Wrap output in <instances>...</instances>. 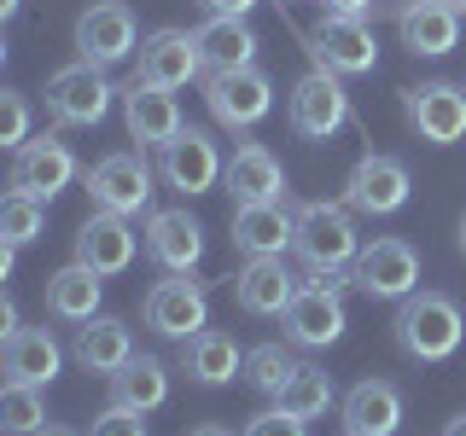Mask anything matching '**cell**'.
Here are the masks:
<instances>
[{
	"mask_svg": "<svg viewBox=\"0 0 466 436\" xmlns=\"http://www.w3.org/2000/svg\"><path fill=\"white\" fill-rule=\"evenodd\" d=\"M390 338L408 361H420V367H437V361H449L466 338V320H461V302L443 297V291H414V297H402L397 320H390Z\"/></svg>",
	"mask_w": 466,
	"mask_h": 436,
	"instance_id": "cell-1",
	"label": "cell"
},
{
	"mask_svg": "<svg viewBox=\"0 0 466 436\" xmlns=\"http://www.w3.org/2000/svg\"><path fill=\"white\" fill-rule=\"evenodd\" d=\"M291 251L303 256V268H309V273H344L350 262L361 256V239H356V215H350V203H327V198L303 203Z\"/></svg>",
	"mask_w": 466,
	"mask_h": 436,
	"instance_id": "cell-2",
	"label": "cell"
},
{
	"mask_svg": "<svg viewBox=\"0 0 466 436\" xmlns=\"http://www.w3.org/2000/svg\"><path fill=\"white\" fill-rule=\"evenodd\" d=\"M339 273H309V280L298 285V297H291V309L280 314V326H286V338L298 343V349H327V343H339L344 338V297H339Z\"/></svg>",
	"mask_w": 466,
	"mask_h": 436,
	"instance_id": "cell-3",
	"label": "cell"
},
{
	"mask_svg": "<svg viewBox=\"0 0 466 436\" xmlns=\"http://www.w3.org/2000/svg\"><path fill=\"white\" fill-rule=\"evenodd\" d=\"M350 285L373 302H402L420 291V251L408 239H373L350 262Z\"/></svg>",
	"mask_w": 466,
	"mask_h": 436,
	"instance_id": "cell-4",
	"label": "cell"
},
{
	"mask_svg": "<svg viewBox=\"0 0 466 436\" xmlns=\"http://www.w3.org/2000/svg\"><path fill=\"white\" fill-rule=\"evenodd\" d=\"M350 116H356L350 111V94H344L339 70H327V64L303 70L298 87H291V99H286V123L298 128L303 140H332Z\"/></svg>",
	"mask_w": 466,
	"mask_h": 436,
	"instance_id": "cell-5",
	"label": "cell"
},
{
	"mask_svg": "<svg viewBox=\"0 0 466 436\" xmlns=\"http://www.w3.org/2000/svg\"><path fill=\"white\" fill-rule=\"evenodd\" d=\"M204 105H210V116L222 128L245 134V128H257L262 116L274 111V82L262 76L257 64H245V70H210V76H204Z\"/></svg>",
	"mask_w": 466,
	"mask_h": 436,
	"instance_id": "cell-6",
	"label": "cell"
},
{
	"mask_svg": "<svg viewBox=\"0 0 466 436\" xmlns=\"http://www.w3.org/2000/svg\"><path fill=\"white\" fill-rule=\"evenodd\" d=\"M128 53H140V24H135V6L128 0H94V6H82L76 18V58L82 64H123Z\"/></svg>",
	"mask_w": 466,
	"mask_h": 436,
	"instance_id": "cell-7",
	"label": "cell"
},
{
	"mask_svg": "<svg viewBox=\"0 0 466 436\" xmlns=\"http://www.w3.org/2000/svg\"><path fill=\"white\" fill-rule=\"evenodd\" d=\"M140 314H146V326H152L157 338H175V343H187V338H198V332H210V297H204V285L187 280V273H169V280H157L152 291H146Z\"/></svg>",
	"mask_w": 466,
	"mask_h": 436,
	"instance_id": "cell-8",
	"label": "cell"
},
{
	"mask_svg": "<svg viewBox=\"0 0 466 436\" xmlns=\"http://www.w3.org/2000/svg\"><path fill=\"white\" fill-rule=\"evenodd\" d=\"M111 99H116V87L106 82L99 64H65V70L47 76V111H53V123H65V128L106 123Z\"/></svg>",
	"mask_w": 466,
	"mask_h": 436,
	"instance_id": "cell-9",
	"label": "cell"
},
{
	"mask_svg": "<svg viewBox=\"0 0 466 436\" xmlns=\"http://www.w3.org/2000/svg\"><path fill=\"white\" fill-rule=\"evenodd\" d=\"M82 186L94 198V210H111V215H140L152 203V169L135 152H106L82 174Z\"/></svg>",
	"mask_w": 466,
	"mask_h": 436,
	"instance_id": "cell-10",
	"label": "cell"
},
{
	"mask_svg": "<svg viewBox=\"0 0 466 436\" xmlns=\"http://www.w3.org/2000/svg\"><path fill=\"white\" fill-rule=\"evenodd\" d=\"M309 53L315 64L339 70V76H368L379 64V35L368 18H344V12H327L315 29H309Z\"/></svg>",
	"mask_w": 466,
	"mask_h": 436,
	"instance_id": "cell-11",
	"label": "cell"
},
{
	"mask_svg": "<svg viewBox=\"0 0 466 436\" xmlns=\"http://www.w3.org/2000/svg\"><path fill=\"white\" fill-rule=\"evenodd\" d=\"M402 116L426 145H455L466 134V87L461 82H420L402 94Z\"/></svg>",
	"mask_w": 466,
	"mask_h": 436,
	"instance_id": "cell-12",
	"label": "cell"
},
{
	"mask_svg": "<svg viewBox=\"0 0 466 436\" xmlns=\"http://www.w3.org/2000/svg\"><path fill=\"white\" fill-rule=\"evenodd\" d=\"M157 169H164V181L175 186L181 198H198V193H210L216 181H222V152H216V140L204 134V128L187 123L175 140L157 145Z\"/></svg>",
	"mask_w": 466,
	"mask_h": 436,
	"instance_id": "cell-13",
	"label": "cell"
},
{
	"mask_svg": "<svg viewBox=\"0 0 466 436\" xmlns=\"http://www.w3.org/2000/svg\"><path fill=\"white\" fill-rule=\"evenodd\" d=\"M76 181V152H70L58 134H35L18 145V157H12V193L24 198H41L53 203L65 186Z\"/></svg>",
	"mask_w": 466,
	"mask_h": 436,
	"instance_id": "cell-14",
	"label": "cell"
},
{
	"mask_svg": "<svg viewBox=\"0 0 466 436\" xmlns=\"http://www.w3.org/2000/svg\"><path fill=\"white\" fill-rule=\"evenodd\" d=\"M461 18L466 12L455 0H397L390 6V24H397L402 47L414 58H443L461 41Z\"/></svg>",
	"mask_w": 466,
	"mask_h": 436,
	"instance_id": "cell-15",
	"label": "cell"
},
{
	"mask_svg": "<svg viewBox=\"0 0 466 436\" xmlns=\"http://www.w3.org/2000/svg\"><path fill=\"white\" fill-rule=\"evenodd\" d=\"M408 169H402V157H390V152H368L356 169H350V181H344V203L356 215H397L402 203H408Z\"/></svg>",
	"mask_w": 466,
	"mask_h": 436,
	"instance_id": "cell-16",
	"label": "cell"
},
{
	"mask_svg": "<svg viewBox=\"0 0 466 436\" xmlns=\"http://www.w3.org/2000/svg\"><path fill=\"white\" fill-rule=\"evenodd\" d=\"M140 82H157V87H187L204 76V53H198V35L193 29H152L140 41Z\"/></svg>",
	"mask_w": 466,
	"mask_h": 436,
	"instance_id": "cell-17",
	"label": "cell"
},
{
	"mask_svg": "<svg viewBox=\"0 0 466 436\" xmlns=\"http://www.w3.org/2000/svg\"><path fill=\"white\" fill-rule=\"evenodd\" d=\"M298 297V280H291L286 256H245V268L233 273V302L245 314H262V320H280Z\"/></svg>",
	"mask_w": 466,
	"mask_h": 436,
	"instance_id": "cell-18",
	"label": "cell"
},
{
	"mask_svg": "<svg viewBox=\"0 0 466 436\" xmlns=\"http://www.w3.org/2000/svg\"><path fill=\"white\" fill-rule=\"evenodd\" d=\"M135 244H140V239H135V227H128V215H111V210H94V215L76 227V262H87L99 280L128 273Z\"/></svg>",
	"mask_w": 466,
	"mask_h": 436,
	"instance_id": "cell-19",
	"label": "cell"
},
{
	"mask_svg": "<svg viewBox=\"0 0 466 436\" xmlns=\"http://www.w3.org/2000/svg\"><path fill=\"white\" fill-rule=\"evenodd\" d=\"M123 123H128V140L140 145H164L181 134V105H175V87H157V82H128L123 87Z\"/></svg>",
	"mask_w": 466,
	"mask_h": 436,
	"instance_id": "cell-20",
	"label": "cell"
},
{
	"mask_svg": "<svg viewBox=\"0 0 466 436\" xmlns=\"http://www.w3.org/2000/svg\"><path fill=\"white\" fill-rule=\"evenodd\" d=\"M146 256H152L164 273H193L198 262H204V227H198V215H187V210H152V222H146Z\"/></svg>",
	"mask_w": 466,
	"mask_h": 436,
	"instance_id": "cell-21",
	"label": "cell"
},
{
	"mask_svg": "<svg viewBox=\"0 0 466 436\" xmlns=\"http://www.w3.org/2000/svg\"><path fill=\"white\" fill-rule=\"evenodd\" d=\"M58 367H65V349L47 326H18L6 343H0V372H6V384H35L47 390Z\"/></svg>",
	"mask_w": 466,
	"mask_h": 436,
	"instance_id": "cell-22",
	"label": "cell"
},
{
	"mask_svg": "<svg viewBox=\"0 0 466 436\" xmlns=\"http://www.w3.org/2000/svg\"><path fill=\"white\" fill-rule=\"evenodd\" d=\"M222 186H228L233 203H280V198H286V169H280V157H274L268 145L245 140L239 152L228 157Z\"/></svg>",
	"mask_w": 466,
	"mask_h": 436,
	"instance_id": "cell-23",
	"label": "cell"
},
{
	"mask_svg": "<svg viewBox=\"0 0 466 436\" xmlns=\"http://www.w3.org/2000/svg\"><path fill=\"white\" fill-rule=\"evenodd\" d=\"M298 239V215L280 203H233V251L245 256H286Z\"/></svg>",
	"mask_w": 466,
	"mask_h": 436,
	"instance_id": "cell-24",
	"label": "cell"
},
{
	"mask_svg": "<svg viewBox=\"0 0 466 436\" xmlns=\"http://www.w3.org/2000/svg\"><path fill=\"white\" fill-rule=\"evenodd\" d=\"M70 355H76V367H82V372H99V378L123 372L128 361H135L128 320H116V314H94L87 326H76V343H70Z\"/></svg>",
	"mask_w": 466,
	"mask_h": 436,
	"instance_id": "cell-25",
	"label": "cell"
},
{
	"mask_svg": "<svg viewBox=\"0 0 466 436\" xmlns=\"http://www.w3.org/2000/svg\"><path fill=\"white\" fill-rule=\"evenodd\" d=\"M344 431L350 436H397L402 431V396L390 378H361L344 396Z\"/></svg>",
	"mask_w": 466,
	"mask_h": 436,
	"instance_id": "cell-26",
	"label": "cell"
},
{
	"mask_svg": "<svg viewBox=\"0 0 466 436\" xmlns=\"http://www.w3.org/2000/svg\"><path fill=\"white\" fill-rule=\"evenodd\" d=\"M181 372L204 390H222L245 372V349L228 338V332H198V338L181 343Z\"/></svg>",
	"mask_w": 466,
	"mask_h": 436,
	"instance_id": "cell-27",
	"label": "cell"
},
{
	"mask_svg": "<svg viewBox=\"0 0 466 436\" xmlns=\"http://www.w3.org/2000/svg\"><path fill=\"white\" fill-rule=\"evenodd\" d=\"M99 273L87 268V262H70V268L47 273V314L65 320V326H87V320L99 314Z\"/></svg>",
	"mask_w": 466,
	"mask_h": 436,
	"instance_id": "cell-28",
	"label": "cell"
},
{
	"mask_svg": "<svg viewBox=\"0 0 466 436\" xmlns=\"http://www.w3.org/2000/svg\"><path fill=\"white\" fill-rule=\"evenodd\" d=\"M193 35H198V53H204V76H210V70L257 64V29L245 18H204Z\"/></svg>",
	"mask_w": 466,
	"mask_h": 436,
	"instance_id": "cell-29",
	"label": "cell"
},
{
	"mask_svg": "<svg viewBox=\"0 0 466 436\" xmlns=\"http://www.w3.org/2000/svg\"><path fill=\"white\" fill-rule=\"evenodd\" d=\"M169 401V367L157 355H135L123 372H111V407H135V413H152V407Z\"/></svg>",
	"mask_w": 466,
	"mask_h": 436,
	"instance_id": "cell-30",
	"label": "cell"
},
{
	"mask_svg": "<svg viewBox=\"0 0 466 436\" xmlns=\"http://www.w3.org/2000/svg\"><path fill=\"white\" fill-rule=\"evenodd\" d=\"M274 401H280L286 413H298V419H320L332 401H339V390H332V372L327 367H309V361H303V367L291 372V384Z\"/></svg>",
	"mask_w": 466,
	"mask_h": 436,
	"instance_id": "cell-31",
	"label": "cell"
},
{
	"mask_svg": "<svg viewBox=\"0 0 466 436\" xmlns=\"http://www.w3.org/2000/svg\"><path fill=\"white\" fill-rule=\"evenodd\" d=\"M303 361L291 355L286 343H257L251 355H245V384L262 390V396H280V390L291 384V372H298Z\"/></svg>",
	"mask_w": 466,
	"mask_h": 436,
	"instance_id": "cell-32",
	"label": "cell"
},
{
	"mask_svg": "<svg viewBox=\"0 0 466 436\" xmlns=\"http://www.w3.org/2000/svg\"><path fill=\"white\" fill-rule=\"evenodd\" d=\"M0 431H6V436L47 431V396H41L35 384H6V390H0Z\"/></svg>",
	"mask_w": 466,
	"mask_h": 436,
	"instance_id": "cell-33",
	"label": "cell"
},
{
	"mask_svg": "<svg viewBox=\"0 0 466 436\" xmlns=\"http://www.w3.org/2000/svg\"><path fill=\"white\" fill-rule=\"evenodd\" d=\"M41 227H47V203L41 198H24V193L0 198V239L6 244H35Z\"/></svg>",
	"mask_w": 466,
	"mask_h": 436,
	"instance_id": "cell-34",
	"label": "cell"
},
{
	"mask_svg": "<svg viewBox=\"0 0 466 436\" xmlns=\"http://www.w3.org/2000/svg\"><path fill=\"white\" fill-rule=\"evenodd\" d=\"M24 140H29V105H24L18 87H6V94H0V145L18 152Z\"/></svg>",
	"mask_w": 466,
	"mask_h": 436,
	"instance_id": "cell-35",
	"label": "cell"
},
{
	"mask_svg": "<svg viewBox=\"0 0 466 436\" xmlns=\"http://www.w3.org/2000/svg\"><path fill=\"white\" fill-rule=\"evenodd\" d=\"M87 436H146V413H135V407H106L87 425Z\"/></svg>",
	"mask_w": 466,
	"mask_h": 436,
	"instance_id": "cell-36",
	"label": "cell"
},
{
	"mask_svg": "<svg viewBox=\"0 0 466 436\" xmlns=\"http://www.w3.org/2000/svg\"><path fill=\"white\" fill-rule=\"evenodd\" d=\"M239 436H309V419H298V413H286V407H274V413H257Z\"/></svg>",
	"mask_w": 466,
	"mask_h": 436,
	"instance_id": "cell-37",
	"label": "cell"
},
{
	"mask_svg": "<svg viewBox=\"0 0 466 436\" xmlns=\"http://www.w3.org/2000/svg\"><path fill=\"white\" fill-rule=\"evenodd\" d=\"M198 6H204V18H251L257 0H198Z\"/></svg>",
	"mask_w": 466,
	"mask_h": 436,
	"instance_id": "cell-38",
	"label": "cell"
},
{
	"mask_svg": "<svg viewBox=\"0 0 466 436\" xmlns=\"http://www.w3.org/2000/svg\"><path fill=\"white\" fill-rule=\"evenodd\" d=\"M327 12H344V18H368L373 12V0H320Z\"/></svg>",
	"mask_w": 466,
	"mask_h": 436,
	"instance_id": "cell-39",
	"label": "cell"
},
{
	"mask_svg": "<svg viewBox=\"0 0 466 436\" xmlns=\"http://www.w3.org/2000/svg\"><path fill=\"white\" fill-rule=\"evenodd\" d=\"M187 436H233L228 425H198V431H187Z\"/></svg>",
	"mask_w": 466,
	"mask_h": 436,
	"instance_id": "cell-40",
	"label": "cell"
},
{
	"mask_svg": "<svg viewBox=\"0 0 466 436\" xmlns=\"http://www.w3.org/2000/svg\"><path fill=\"white\" fill-rule=\"evenodd\" d=\"M443 436H466V413H461V419H449V425H443Z\"/></svg>",
	"mask_w": 466,
	"mask_h": 436,
	"instance_id": "cell-41",
	"label": "cell"
},
{
	"mask_svg": "<svg viewBox=\"0 0 466 436\" xmlns=\"http://www.w3.org/2000/svg\"><path fill=\"white\" fill-rule=\"evenodd\" d=\"M18 6L24 0H0V18H18Z\"/></svg>",
	"mask_w": 466,
	"mask_h": 436,
	"instance_id": "cell-42",
	"label": "cell"
},
{
	"mask_svg": "<svg viewBox=\"0 0 466 436\" xmlns=\"http://www.w3.org/2000/svg\"><path fill=\"white\" fill-rule=\"evenodd\" d=\"M35 436H76V431H65V425H47V431H35Z\"/></svg>",
	"mask_w": 466,
	"mask_h": 436,
	"instance_id": "cell-43",
	"label": "cell"
},
{
	"mask_svg": "<svg viewBox=\"0 0 466 436\" xmlns=\"http://www.w3.org/2000/svg\"><path fill=\"white\" fill-rule=\"evenodd\" d=\"M461 251H466V215H461Z\"/></svg>",
	"mask_w": 466,
	"mask_h": 436,
	"instance_id": "cell-44",
	"label": "cell"
},
{
	"mask_svg": "<svg viewBox=\"0 0 466 436\" xmlns=\"http://www.w3.org/2000/svg\"><path fill=\"white\" fill-rule=\"evenodd\" d=\"M455 6H461V12H466V0H455Z\"/></svg>",
	"mask_w": 466,
	"mask_h": 436,
	"instance_id": "cell-45",
	"label": "cell"
},
{
	"mask_svg": "<svg viewBox=\"0 0 466 436\" xmlns=\"http://www.w3.org/2000/svg\"><path fill=\"white\" fill-rule=\"evenodd\" d=\"M344 436H350V431H344Z\"/></svg>",
	"mask_w": 466,
	"mask_h": 436,
	"instance_id": "cell-46",
	"label": "cell"
}]
</instances>
